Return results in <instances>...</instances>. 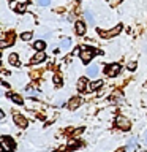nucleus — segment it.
Instances as JSON below:
<instances>
[{
    "label": "nucleus",
    "instance_id": "nucleus-1",
    "mask_svg": "<svg viewBox=\"0 0 147 152\" xmlns=\"http://www.w3.org/2000/svg\"><path fill=\"white\" fill-rule=\"evenodd\" d=\"M95 52H97V49H93V48H84V49H81V60L84 62V64H87V62L92 60V57L95 56Z\"/></svg>",
    "mask_w": 147,
    "mask_h": 152
},
{
    "label": "nucleus",
    "instance_id": "nucleus-2",
    "mask_svg": "<svg viewBox=\"0 0 147 152\" xmlns=\"http://www.w3.org/2000/svg\"><path fill=\"white\" fill-rule=\"evenodd\" d=\"M116 127H119V128H120V130H123V132H128V130L131 128V122L128 121L125 116H117V119H116Z\"/></svg>",
    "mask_w": 147,
    "mask_h": 152
},
{
    "label": "nucleus",
    "instance_id": "nucleus-3",
    "mask_svg": "<svg viewBox=\"0 0 147 152\" xmlns=\"http://www.w3.org/2000/svg\"><path fill=\"white\" fill-rule=\"evenodd\" d=\"M120 70H122L120 64H109V65H106V68H104V73L108 76H111V78H114V76H117L120 73Z\"/></svg>",
    "mask_w": 147,
    "mask_h": 152
},
{
    "label": "nucleus",
    "instance_id": "nucleus-4",
    "mask_svg": "<svg viewBox=\"0 0 147 152\" xmlns=\"http://www.w3.org/2000/svg\"><path fill=\"white\" fill-rule=\"evenodd\" d=\"M120 32H122V24H117V26L112 27L111 30H108V32H100V35H101L103 38H112V37H117Z\"/></svg>",
    "mask_w": 147,
    "mask_h": 152
},
{
    "label": "nucleus",
    "instance_id": "nucleus-5",
    "mask_svg": "<svg viewBox=\"0 0 147 152\" xmlns=\"http://www.w3.org/2000/svg\"><path fill=\"white\" fill-rule=\"evenodd\" d=\"M0 141H2L3 149L8 151V152H13L14 147H16V144H14V141H13V138H9V136H2V138H0Z\"/></svg>",
    "mask_w": 147,
    "mask_h": 152
},
{
    "label": "nucleus",
    "instance_id": "nucleus-6",
    "mask_svg": "<svg viewBox=\"0 0 147 152\" xmlns=\"http://www.w3.org/2000/svg\"><path fill=\"white\" fill-rule=\"evenodd\" d=\"M13 121L14 124H16L17 127H21V128H25L27 127V119L22 116V114H19V113H14L13 114Z\"/></svg>",
    "mask_w": 147,
    "mask_h": 152
},
{
    "label": "nucleus",
    "instance_id": "nucleus-7",
    "mask_svg": "<svg viewBox=\"0 0 147 152\" xmlns=\"http://www.w3.org/2000/svg\"><path fill=\"white\" fill-rule=\"evenodd\" d=\"M44 60H46V52L44 51H36L32 57V64L33 65H38V64H41V62H44Z\"/></svg>",
    "mask_w": 147,
    "mask_h": 152
},
{
    "label": "nucleus",
    "instance_id": "nucleus-8",
    "mask_svg": "<svg viewBox=\"0 0 147 152\" xmlns=\"http://www.w3.org/2000/svg\"><path fill=\"white\" fill-rule=\"evenodd\" d=\"M138 149V138H130L128 140V142H127V147H125V151L127 152H135Z\"/></svg>",
    "mask_w": 147,
    "mask_h": 152
},
{
    "label": "nucleus",
    "instance_id": "nucleus-9",
    "mask_svg": "<svg viewBox=\"0 0 147 152\" xmlns=\"http://www.w3.org/2000/svg\"><path fill=\"white\" fill-rule=\"evenodd\" d=\"M79 106H81V98H79V97H73V98H71L70 102H68V108L71 109V111L78 109Z\"/></svg>",
    "mask_w": 147,
    "mask_h": 152
},
{
    "label": "nucleus",
    "instance_id": "nucleus-10",
    "mask_svg": "<svg viewBox=\"0 0 147 152\" xmlns=\"http://www.w3.org/2000/svg\"><path fill=\"white\" fill-rule=\"evenodd\" d=\"M74 30H76L78 35H84V33H85V22L78 21V22L74 24Z\"/></svg>",
    "mask_w": 147,
    "mask_h": 152
},
{
    "label": "nucleus",
    "instance_id": "nucleus-11",
    "mask_svg": "<svg viewBox=\"0 0 147 152\" xmlns=\"http://www.w3.org/2000/svg\"><path fill=\"white\" fill-rule=\"evenodd\" d=\"M98 71H100V66L97 64H93V65H90L89 68H87V76H90V78H95V76L98 75Z\"/></svg>",
    "mask_w": 147,
    "mask_h": 152
},
{
    "label": "nucleus",
    "instance_id": "nucleus-12",
    "mask_svg": "<svg viewBox=\"0 0 147 152\" xmlns=\"http://www.w3.org/2000/svg\"><path fill=\"white\" fill-rule=\"evenodd\" d=\"M59 48L60 49H70L71 48V38H68V37L62 38L60 43H59Z\"/></svg>",
    "mask_w": 147,
    "mask_h": 152
},
{
    "label": "nucleus",
    "instance_id": "nucleus-13",
    "mask_svg": "<svg viewBox=\"0 0 147 152\" xmlns=\"http://www.w3.org/2000/svg\"><path fill=\"white\" fill-rule=\"evenodd\" d=\"M87 87H89L87 79H85V78H81V79L78 81V90H79V92H85V90H87Z\"/></svg>",
    "mask_w": 147,
    "mask_h": 152
},
{
    "label": "nucleus",
    "instance_id": "nucleus-14",
    "mask_svg": "<svg viewBox=\"0 0 147 152\" xmlns=\"http://www.w3.org/2000/svg\"><path fill=\"white\" fill-rule=\"evenodd\" d=\"M101 86H103V81H93V83L89 84L87 90H89V92H95V90H98L100 87H101Z\"/></svg>",
    "mask_w": 147,
    "mask_h": 152
},
{
    "label": "nucleus",
    "instance_id": "nucleus-15",
    "mask_svg": "<svg viewBox=\"0 0 147 152\" xmlns=\"http://www.w3.org/2000/svg\"><path fill=\"white\" fill-rule=\"evenodd\" d=\"M84 18H85V21H87L90 26H93V24H95V16H93V13L90 11V10H85V11H84Z\"/></svg>",
    "mask_w": 147,
    "mask_h": 152
},
{
    "label": "nucleus",
    "instance_id": "nucleus-16",
    "mask_svg": "<svg viewBox=\"0 0 147 152\" xmlns=\"http://www.w3.org/2000/svg\"><path fill=\"white\" fill-rule=\"evenodd\" d=\"M33 49H36V51H44V49H46V43L43 41V40H36L35 43H33Z\"/></svg>",
    "mask_w": 147,
    "mask_h": 152
},
{
    "label": "nucleus",
    "instance_id": "nucleus-17",
    "mask_svg": "<svg viewBox=\"0 0 147 152\" xmlns=\"http://www.w3.org/2000/svg\"><path fill=\"white\" fill-rule=\"evenodd\" d=\"M9 100H11V102H14L16 104H22L24 103V100H22V97L19 94H11L9 95Z\"/></svg>",
    "mask_w": 147,
    "mask_h": 152
},
{
    "label": "nucleus",
    "instance_id": "nucleus-18",
    "mask_svg": "<svg viewBox=\"0 0 147 152\" xmlns=\"http://www.w3.org/2000/svg\"><path fill=\"white\" fill-rule=\"evenodd\" d=\"M8 62H9L11 65L17 66V65H19V56H17V54H14V52H13V54H9V57H8Z\"/></svg>",
    "mask_w": 147,
    "mask_h": 152
},
{
    "label": "nucleus",
    "instance_id": "nucleus-19",
    "mask_svg": "<svg viewBox=\"0 0 147 152\" xmlns=\"http://www.w3.org/2000/svg\"><path fill=\"white\" fill-rule=\"evenodd\" d=\"M33 38V33L32 32H24V33H21V40L22 41H30Z\"/></svg>",
    "mask_w": 147,
    "mask_h": 152
},
{
    "label": "nucleus",
    "instance_id": "nucleus-20",
    "mask_svg": "<svg viewBox=\"0 0 147 152\" xmlns=\"http://www.w3.org/2000/svg\"><path fill=\"white\" fill-rule=\"evenodd\" d=\"M25 10H27V3H19L17 7H16V11L17 13H25Z\"/></svg>",
    "mask_w": 147,
    "mask_h": 152
},
{
    "label": "nucleus",
    "instance_id": "nucleus-21",
    "mask_svg": "<svg viewBox=\"0 0 147 152\" xmlns=\"http://www.w3.org/2000/svg\"><path fill=\"white\" fill-rule=\"evenodd\" d=\"M27 95H30V97H36L38 95V90H35V87H27Z\"/></svg>",
    "mask_w": 147,
    "mask_h": 152
},
{
    "label": "nucleus",
    "instance_id": "nucleus-22",
    "mask_svg": "<svg viewBox=\"0 0 147 152\" xmlns=\"http://www.w3.org/2000/svg\"><path fill=\"white\" fill-rule=\"evenodd\" d=\"M54 84L55 86H62V76L60 75H54Z\"/></svg>",
    "mask_w": 147,
    "mask_h": 152
},
{
    "label": "nucleus",
    "instance_id": "nucleus-23",
    "mask_svg": "<svg viewBox=\"0 0 147 152\" xmlns=\"http://www.w3.org/2000/svg\"><path fill=\"white\" fill-rule=\"evenodd\" d=\"M40 7H47V5H51V0H38L36 2Z\"/></svg>",
    "mask_w": 147,
    "mask_h": 152
},
{
    "label": "nucleus",
    "instance_id": "nucleus-24",
    "mask_svg": "<svg viewBox=\"0 0 147 152\" xmlns=\"http://www.w3.org/2000/svg\"><path fill=\"white\" fill-rule=\"evenodd\" d=\"M136 66H138V65H136V62H128V65H127V68L133 71V70H136Z\"/></svg>",
    "mask_w": 147,
    "mask_h": 152
},
{
    "label": "nucleus",
    "instance_id": "nucleus-25",
    "mask_svg": "<svg viewBox=\"0 0 147 152\" xmlns=\"http://www.w3.org/2000/svg\"><path fill=\"white\" fill-rule=\"evenodd\" d=\"M79 146V142H76V141H70L68 142V147L70 149H74V147H78Z\"/></svg>",
    "mask_w": 147,
    "mask_h": 152
},
{
    "label": "nucleus",
    "instance_id": "nucleus-26",
    "mask_svg": "<svg viewBox=\"0 0 147 152\" xmlns=\"http://www.w3.org/2000/svg\"><path fill=\"white\" fill-rule=\"evenodd\" d=\"M142 138H144V144L147 146V130L144 132V136H142Z\"/></svg>",
    "mask_w": 147,
    "mask_h": 152
},
{
    "label": "nucleus",
    "instance_id": "nucleus-27",
    "mask_svg": "<svg viewBox=\"0 0 147 152\" xmlns=\"http://www.w3.org/2000/svg\"><path fill=\"white\" fill-rule=\"evenodd\" d=\"M3 117H5V113L2 111V109H0V119H3Z\"/></svg>",
    "mask_w": 147,
    "mask_h": 152
},
{
    "label": "nucleus",
    "instance_id": "nucleus-28",
    "mask_svg": "<svg viewBox=\"0 0 147 152\" xmlns=\"http://www.w3.org/2000/svg\"><path fill=\"white\" fill-rule=\"evenodd\" d=\"M5 149H3V146H2V141H0V152H3Z\"/></svg>",
    "mask_w": 147,
    "mask_h": 152
},
{
    "label": "nucleus",
    "instance_id": "nucleus-29",
    "mask_svg": "<svg viewBox=\"0 0 147 152\" xmlns=\"http://www.w3.org/2000/svg\"><path fill=\"white\" fill-rule=\"evenodd\" d=\"M116 152H127V151H125V149H117Z\"/></svg>",
    "mask_w": 147,
    "mask_h": 152
},
{
    "label": "nucleus",
    "instance_id": "nucleus-30",
    "mask_svg": "<svg viewBox=\"0 0 147 152\" xmlns=\"http://www.w3.org/2000/svg\"><path fill=\"white\" fill-rule=\"evenodd\" d=\"M2 95H3V92H2V90H0V97H2Z\"/></svg>",
    "mask_w": 147,
    "mask_h": 152
},
{
    "label": "nucleus",
    "instance_id": "nucleus-31",
    "mask_svg": "<svg viewBox=\"0 0 147 152\" xmlns=\"http://www.w3.org/2000/svg\"><path fill=\"white\" fill-rule=\"evenodd\" d=\"M54 152H62V151H54Z\"/></svg>",
    "mask_w": 147,
    "mask_h": 152
}]
</instances>
